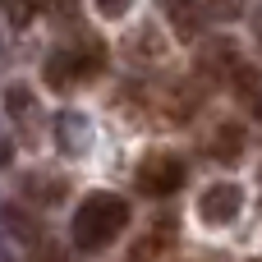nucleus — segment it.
Returning <instances> with one entry per match:
<instances>
[{
  "label": "nucleus",
  "instance_id": "f257e3e1",
  "mask_svg": "<svg viewBox=\"0 0 262 262\" xmlns=\"http://www.w3.org/2000/svg\"><path fill=\"white\" fill-rule=\"evenodd\" d=\"M124 226H129V203L120 193H88L78 203L74 221H69V235H74L78 249L101 253V249H111L124 235Z\"/></svg>",
  "mask_w": 262,
  "mask_h": 262
},
{
  "label": "nucleus",
  "instance_id": "f03ea898",
  "mask_svg": "<svg viewBox=\"0 0 262 262\" xmlns=\"http://www.w3.org/2000/svg\"><path fill=\"white\" fill-rule=\"evenodd\" d=\"M138 193H147V198H170L180 184H184V161L180 157H170V152H161V157H147L143 166H138Z\"/></svg>",
  "mask_w": 262,
  "mask_h": 262
},
{
  "label": "nucleus",
  "instance_id": "7ed1b4c3",
  "mask_svg": "<svg viewBox=\"0 0 262 262\" xmlns=\"http://www.w3.org/2000/svg\"><path fill=\"white\" fill-rule=\"evenodd\" d=\"M239 207H244V193H239V184H207L203 193H198V221L203 226H230L235 216H239Z\"/></svg>",
  "mask_w": 262,
  "mask_h": 262
},
{
  "label": "nucleus",
  "instance_id": "20e7f679",
  "mask_svg": "<svg viewBox=\"0 0 262 262\" xmlns=\"http://www.w3.org/2000/svg\"><path fill=\"white\" fill-rule=\"evenodd\" d=\"M161 5H166V18H170L175 37L193 41V37L203 32V18H207V0H161Z\"/></svg>",
  "mask_w": 262,
  "mask_h": 262
},
{
  "label": "nucleus",
  "instance_id": "39448f33",
  "mask_svg": "<svg viewBox=\"0 0 262 262\" xmlns=\"http://www.w3.org/2000/svg\"><path fill=\"white\" fill-rule=\"evenodd\" d=\"M0 5H5V14H9L14 23H32V18H37L51 0H0Z\"/></svg>",
  "mask_w": 262,
  "mask_h": 262
},
{
  "label": "nucleus",
  "instance_id": "423d86ee",
  "mask_svg": "<svg viewBox=\"0 0 262 262\" xmlns=\"http://www.w3.org/2000/svg\"><path fill=\"white\" fill-rule=\"evenodd\" d=\"M5 106H9V115H28V111H32V92H28L23 83H18V88H9Z\"/></svg>",
  "mask_w": 262,
  "mask_h": 262
},
{
  "label": "nucleus",
  "instance_id": "0eeeda50",
  "mask_svg": "<svg viewBox=\"0 0 262 262\" xmlns=\"http://www.w3.org/2000/svg\"><path fill=\"white\" fill-rule=\"evenodd\" d=\"M92 5H97L101 18H124V14L134 9V0H92Z\"/></svg>",
  "mask_w": 262,
  "mask_h": 262
},
{
  "label": "nucleus",
  "instance_id": "6e6552de",
  "mask_svg": "<svg viewBox=\"0 0 262 262\" xmlns=\"http://www.w3.org/2000/svg\"><path fill=\"white\" fill-rule=\"evenodd\" d=\"M258 37H262V9H258Z\"/></svg>",
  "mask_w": 262,
  "mask_h": 262
}]
</instances>
